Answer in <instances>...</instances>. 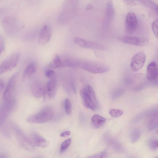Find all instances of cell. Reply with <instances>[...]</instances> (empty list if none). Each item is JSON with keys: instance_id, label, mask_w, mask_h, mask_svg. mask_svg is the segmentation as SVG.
<instances>
[{"instance_id": "6da1fadb", "label": "cell", "mask_w": 158, "mask_h": 158, "mask_svg": "<svg viewBox=\"0 0 158 158\" xmlns=\"http://www.w3.org/2000/svg\"><path fill=\"white\" fill-rule=\"evenodd\" d=\"M80 94L85 106L93 111L97 110L98 104L95 92L92 88L88 85L81 89Z\"/></svg>"}, {"instance_id": "7a4b0ae2", "label": "cell", "mask_w": 158, "mask_h": 158, "mask_svg": "<svg viewBox=\"0 0 158 158\" xmlns=\"http://www.w3.org/2000/svg\"><path fill=\"white\" fill-rule=\"evenodd\" d=\"M11 126L21 147L27 151H33L35 150V145L33 141L17 125L12 123Z\"/></svg>"}, {"instance_id": "3957f363", "label": "cell", "mask_w": 158, "mask_h": 158, "mask_svg": "<svg viewBox=\"0 0 158 158\" xmlns=\"http://www.w3.org/2000/svg\"><path fill=\"white\" fill-rule=\"evenodd\" d=\"M53 115V111L50 107H46L39 112L29 116L27 121L31 123H41L51 120Z\"/></svg>"}, {"instance_id": "277c9868", "label": "cell", "mask_w": 158, "mask_h": 158, "mask_svg": "<svg viewBox=\"0 0 158 158\" xmlns=\"http://www.w3.org/2000/svg\"><path fill=\"white\" fill-rule=\"evenodd\" d=\"M78 66L88 72L94 73H106L110 69V67L107 64L89 61H79Z\"/></svg>"}, {"instance_id": "5b68a950", "label": "cell", "mask_w": 158, "mask_h": 158, "mask_svg": "<svg viewBox=\"0 0 158 158\" xmlns=\"http://www.w3.org/2000/svg\"><path fill=\"white\" fill-rule=\"evenodd\" d=\"M16 101L13 98L5 101L0 105V128L4 127L5 123L9 114L14 110Z\"/></svg>"}, {"instance_id": "8992f818", "label": "cell", "mask_w": 158, "mask_h": 158, "mask_svg": "<svg viewBox=\"0 0 158 158\" xmlns=\"http://www.w3.org/2000/svg\"><path fill=\"white\" fill-rule=\"evenodd\" d=\"M20 57L18 52H15L9 55L0 64V75L14 68L17 65Z\"/></svg>"}, {"instance_id": "52a82bcc", "label": "cell", "mask_w": 158, "mask_h": 158, "mask_svg": "<svg viewBox=\"0 0 158 158\" xmlns=\"http://www.w3.org/2000/svg\"><path fill=\"white\" fill-rule=\"evenodd\" d=\"M73 40L75 44L82 48L100 51L107 49L106 47L102 44L80 37H75Z\"/></svg>"}, {"instance_id": "ba28073f", "label": "cell", "mask_w": 158, "mask_h": 158, "mask_svg": "<svg viewBox=\"0 0 158 158\" xmlns=\"http://www.w3.org/2000/svg\"><path fill=\"white\" fill-rule=\"evenodd\" d=\"M18 77V73L16 72L10 77L3 92V97L4 100H8L14 98L13 96L16 86Z\"/></svg>"}, {"instance_id": "9c48e42d", "label": "cell", "mask_w": 158, "mask_h": 158, "mask_svg": "<svg viewBox=\"0 0 158 158\" xmlns=\"http://www.w3.org/2000/svg\"><path fill=\"white\" fill-rule=\"evenodd\" d=\"M117 39L126 44L139 46H145L149 42L146 38L128 35L119 36Z\"/></svg>"}, {"instance_id": "30bf717a", "label": "cell", "mask_w": 158, "mask_h": 158, "mask_svg": "<svg viewBox=\"0 0 158 158\" xmlns=\"http://www.w3.org/2000/svg\"><path fill=\"white\" fill-rule=\"evenodd\" d=\"M146 56L145 53L142 51L135 54L132 57L130 63V68L133 72H136L140 69L144 65Z\"/></svg>"}, {"instance_id": "8fae6325", "label": "cell", "mask_w": 158, "mask_h": 158, "mask_svg": "<svg viewBox=\"0 0 158 158\" xmlns=\"http://www.w3.org/2000/svg\"><path fill=\"white\" fill-rule=\"evenodd\" d=\"M138 25V21L135 15L132 12H129L127 14L125 22V27L126 31L132 33L136 30Z\"/></svg>"}, {"instance_id": "7c38bea8", "label": "cell", "mask_w": 158, "mask_h": 158, "mask_svg": "<svg viewBox=\"0 0 158 158\" xmlns=\"http://www.w3.org/2000/svg\"><path fill=\"white\" fill-rule=\"evenodd\" d=\"M56 86V80L54 79L50 80L45 86L43 96L45 100H48L55 95Z\"/></svg>"}, {"instance_id": "4fadbf2b", "label": "cell", "mask_w": 158, "mask_h": 158, "mask_svg": "<svg viewBox=\"0 0 158 158\" xmlns=\"http://www.w3.org/2000/svg\"><path fill=\"white\" fill-rule=\"evenodd\" d=\"M51 35L50 27L47 25L44 26L40 30L39 39V43L41 45L47 44L50 40Z\"/></svg>"}, {"instance_id": "5bb4252c", "label": "cell", "mask_w": 158, "mask_h": 158, "mask_svg": "<svg viewBox=\"0 0 158 158\" xmlns=\"http://www.w3.org/2000/svg\"><path fill=\"white\" fill-rule=\"evenodd\" d=\"M158 67L154 62L150 63L147 67V76L148 79L151 81H154L158 78Z\"/></svg>"}, {"instance_id": "9a60e30c", "label": "cell", "mask_w": 158, "mask_h": 158, "mask_svg": "<svg viewBox=\"0 0 158 158\" xmlns=\"http://www.w3.org/2000/svg\"><path fill=\"white\" fill-rule=\"evenodd\" d=\"M105 138L107 143L114 150L118 152H124L125 150L122 144L118 141L108 135H106Z\"/></svg>"}, {"instance_id": "2e32d148", "label": "cell", "mask_w": 158, "mask_h": 158, "mask_svg": "<svg viewBox=\"0 0 158 158\" xmlns=\"http://www.w3.org/2000/svg\"><path fill=\"white\" fill-rule=\"evenodd\" d=\"M45 86L38 82L34 83L31 85V89L32 93L35 97L39 98L43 96Z\"/></svg>"}, {"instance_id": "e0dca14e", "label": "cell", "mask_w": 158, "mask_h": 158, "mask_svg": "<svg viewBox=\"0 0 158 158\" xmlns=\"http://www.w3.org/2000/svg\"><path fill=\"white\" fill-rule=\"evenodd\" d=\"M33 142L37 146L42 148L46 147L48 145V141L43 136L36 132L32 134Z\"/></svg>"}, {"instance_id": "ac0fdd59", "label": "cell", "mask_w": 158, "mask_h": 158, "mask_svg": "<svg viewBox=\"0 0 158 158\" xmlns=\"http://www.w3.org/2000/svg\"><path fill=\"white\" fill-rule=\"evenodd\" d=\"M105 13L106 22L110 23L113 20L114 15V7L111 1H108L107 2Z\"/></svg>"}, {"instance_id": "d6986e66", "label": "cell", "mask_w": 158, "mask_h": 158, "mask_svg": "<svg viewBox=\"0 0 158 158\" xmlns=\"http://www.w3.org/2000/svg\"><path fill=\"white\" fill-rule=\"evenodd\" d=\"M91 121L93 127L95 128H98L104 125L106 119L101 115L95 114L92 117Z\"/></svg>"}, {"instance_id": "ffe728a7", "label": "cell", "mask_w": 158, "mask_h": 158, "mask_svg": "<svg viewBox=\"0 0 158 158\" xmlns=\"http://www.w3.org/2000/svg\"><path fill=\"white\" fill-rule=\"evenodd\" d=\"M36 66L34 62H31L29 64L25 69L23 76V79L25 80L29 77L35 72Z\"/></svg>"}, {"instance_id": "44dd1931", "label": "cell", "mask_w": 158, "mask_h": 158, "mask_svg": "<svg viewBox=\"0 0 158 158\" xmlns=\"http://www.w3.org/2000/svg\"><path fill=\"white\" fill-rule=\"evenodd\" d=\"M136 1L158 13L157 4L154 1L151 0H138Z\"/></svg>"}, {"instance_id": "7402d4cb", "label": "cell", "mask_w": 158, "mask_h": 158, "mask_svg": "<svg viewBox=\"0 0 158 158\" xmlns=\"http://www.w3.org/2000/svg\"><path fill=\"white\" fill-rule=\"evenodd\" d=\"M50 67L53 69L62 67V60L58 55H55L50 65Z\"/></svg>"}, {"instance_id": "603a6c76", "label": "cell", "mask_w": 158, "mask_h": 158, "mask_svg": "<svg viewBox=\"0 0 158 158\" xmlns=\"http://www.w3.org/2000/svg\"><path fill=\"white\" fill-rule=\"evenodd\" d=\"M141 136V132L140 130L138 129L133 130L131 132L130 138V140L132 143L136 142L139 139Z\"/></svg>"}, {"instance_id": "cb8c5ba5", "label": "cell", "mask_w": 158, "mask_h": 158, "mask_svg": "<svg viewBox=\"0 0 158 158\" xmlns=\"http://www.w3.org/2000/svg\"><path fill=\"white\" fill-rule=\"evenodd\" d=\"M109 113L111 117L117 118L121 116L123 114V111L120 109H111L109 110Z\"/></svg>"}, {"instance_id": "d4e9b609", "label": "cell", "mask_w": 158, "mask_h": 158, "mask_svg": "<svg viewBox=\"0 0 158 158\" xmlns=\"http://www.w3.org/2000/svg\"><path fill=\"white\" fill-rule=\"evenodd\" d=\"M71 142V139H68L64 141L61 144L60 151L61 153L64 152L68 148Z\"/></svg>"}, {"instance_id": "484cf974", "label": "cell", "mask_w": 158, "mask_h": 158, "mask_svg": "<svg viewBox=\"0 0 158 158\" xmlns=\"http://www.w3.org/2000/svg\"><path fill=\"white\" fill-rule=\"evenodd\" d=\"M157 118H155L152 117L148 123V129L152 130L155 129L157 127Z\"/></svg>"}, {"instance_id": "4316f807", "label": "cell", "mask_w": 158, "mask_h": 158, "mask_svg": "<svg viewBox=\"0 0 158 158\" xmlns=\"http://www.w3.org/2000/svg\"><path fill=\"white\" fill-rule=\"evenodd\" d=\"M148 144L149 147L151 149L153 150H155L158 148V140L154 139H151L148 141Z\"/></svg>"}, {"instance_id": "83f0119b", "label": "cell", "mask_w": 158, "mask_h": 158, "mask_svg": "<svg viewBox=\"0 0 158 158\" xmlns=\"http://www.w3.org/2000/svg\"><path fill=\"white\" fill-rule=\"evenodd\" d=\"M64 108L66 113L68 114L71 113V104L69 100L66 98L64 101Z\"/></svg>"}, {"instance_id": "f1b7e54d", "label": "cell", "mask_w": 158, "mask_h": 158, "mask_svg": "<svg viewBox=\"0 0 158 158\" xmlns=\"http://www.w3.org/2000/svg\"><path fill=\"white\" fill-rule=\"evenodd\" d=\"M158 19H155L152 23V31L156 39H158Z\"/></svg>"}, {"instance_id": "f546056e", "label": "cell", "mask_w": 158, "mask_h": 158, "mask_svg": "<svg viewBox=\"0 0 158 158\" xmlns=\"http://www.w3.org/2000/svg\"><path fill=\"white\" fill-rule=\"evenodd\" d=\"M5 48L4 39L2 35H0V54L4 50Z\"/></svg>"}, {"instance_id": "4dcf8cb0", "label": "cell", "mask_w": 158, "mask_h": 158, "mask_svg": "<svg viewBox=\"0 0 158 158\" xmlns=\"http://www.w3.org/2000/svg\"><path fill=\"white\" fill-rule=\"evenodd\" d=\"M45 75L46 77L48 78H51L55 76V72L52 69H48L45 71Z\"/></svg>"}, {"instance_id": "1f68e13d", "label": "cell", "mask_w": 158, "mask_h": 158, "mask_svg": "<svg viewBox=\"0 0 158 158\" xmlns=\"http://www.w3.org/2000/svg\"><path fill=\"white\" fill-rule=\"evenodd\" d=\"M123 2L126 4L129 5L135 6L137 4L136 1L124 0Z\"/></svg>"}, {"instance_id": "d6a6232c", "label": "cell", "mask_w": 158, "mask_h": 158, "mask_svg": "<svg viewBox=\"0 0 158 158\" xmlns=\"http://www.w3.org/2000/svg\"><path fill=\"white\" fill-rule=\"evenodd\" d=\"M71 134V132L69 131H64L60 135V136L63 137H66L70 135Z\"/></svg>"}, {"instance_id": "836d02e7", "label": "cell", "mask_w": 158, "mask_h": 158, "mask_svg": "<svg viewBox=\"0 0 158 158\" xmlns=\"http://www.w3.org/2000/svg\"><path fill=\"white\" fill-rule=\"evenodd\" d=\"M4 86L5 84L3 81L0 78V92L4 89Z\"/></svg>"}, {"instance_id": "e575fe53", "label": "cell", "mask_w": 158, "mask_h": 158, "mask_svg": "<svg viewBox=\"0 0 158 158\" xmlns=\"http://www.w3.org/2000/svg\"><path fill=\"white\" fill-rule=\"evenodd\" d=\"M106 152L105 151L101 153L98 158H105L106 156Z\"/></svg>"}, {"instance_id": "d590c367", "label": "cell", "mask_w": 158, "mask_h": 158, "mask_svg": "<svg viewBox=\"0 0 158 158\" xmlns=\"http://www.w3.org/2000/svg\"><path fill=\"white\" fill-rule=\"evenodd\" d=\"M100 153L95 154L85 158H98L100 155Z\"/></svg>"}, {"instance_id": "8d00e7d4", "label": "cell", "mask_w": 158, "mask_h": 158, "mask_svg": "<svg viewBox=\"0 0 158 158\" xmlns=\"http://www.w3.org/2000/svg\"><path fill=\"white\" fill-rule=\"evenodd\" d=\"M0 158H8L7 156L3 153L0 154Z\"/></svg>"}, {"instance_id": "74e56055", "label": "cell", "mask_w": 158, "mask_h": 158, "mask_svg": "<svg viewBox=\"0 0 158 158\" xmlns=\"http://www.w3.org/2000/svg\"><path fill=\"white\" fill-rule=\"evenodd\" d=\"M126 158H137L134 156H128Z\"/></svg>"}, {"instance_id": "f35d334b", "label": "cell", "mask_w": 158, "mask_h": 158, "mask_svg": "<svg viewBox=\"0 0 158 158\" xmlns=\"http://www.w3.org/2000/svg\"><path fill=\"white\" fill-rule=\"evenodd\" d=\"M35 158H41V157H36Z\"/></svg>"}, {"instance_id": "ab89813d", "label": "cell", "mask_w": 158, "mask_h": 158, "mask_svg": "<svg viewBox=\"0 0 158 158\" xmlns=\"http://www.w3.org/2000/svg\"><path fill=\"white\" fill-rule=\"evenodd\" d=\"M1 10L0 9V13H1Z\"/></svg>"}, {"instance_id": "60d3db41", "label": "cell", "mask_w": 158, "mask_h": 158, "mask_svg": "<svg viewBox=\"0 0 158 158\" xmlns=\"http://www.w3.org/2000/svg\"><path fill=\"white\" fill-rule=\"evenodd\" d=\"M155 158H157V157H156Z\"/></svg>"}]
</instances>
